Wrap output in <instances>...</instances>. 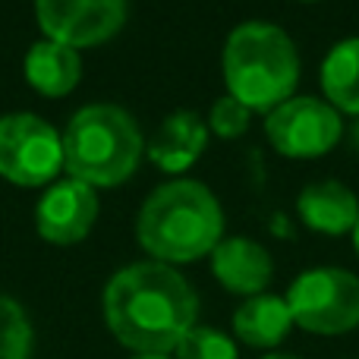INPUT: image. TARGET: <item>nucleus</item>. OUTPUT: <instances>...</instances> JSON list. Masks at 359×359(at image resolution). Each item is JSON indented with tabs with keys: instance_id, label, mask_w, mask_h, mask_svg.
Returning a JSON list of instances; mask_svg holds the SVG:
<instances>
[{
	"instance_id": "20e7f679",
	"label": "nucleus",
	"mask_w": 359,
	"mask_h": 359,
	"mask_svg": "<svg viewBox=\"0 0 359 359\" xmlns=\"http://www.w3.org/2000/svg\"><path fill=\"white\" fill-rule=\"evenodd\" d=\"M63 170L95 186H120L136 174L145 151L139 123L117 104H88L63 130Z\"/></svg>"
},
{
	"instance_id": "39448f33",
	"label": "nucleus",
	"mask_w": 359,
	"mask_h": 359,
	"mask_svg": "<svg viewBox=\"0 0 359 359\" xmlns=\"http://www.w3.org/2000/svg\"><path fill=\"white\" fill-rule=\"evenodd\" d=\"M293 325L312 334H347L359 328V278L344 268H312L287 290Z\"/></svg>"
},
{
	"instance_id": "f8f14e48",
	"label": "nucleus",
	"mask_w": 359,
	"mask_h": 359,
	"mask_svg": "<svg viewBox=\"0 0 359 359\" xmlns=\"http://www.w3.org/2000/svg\"><path fill=\"white\" fill-rule=\"evenodd\" d=\"M205 145H208V133H205L202 117L192 111H177L155 133V142L149 145V158L164 174H180L202 158Z\"/></svg>"
},
{
	"instance_id": "ddd939ff",
	"label": "nucleus",
	"mask_w": 359,
	"mask_h": 359,
	"mask_svg": "<svg viewBox=\"0 0 359 359\" xmlns=\"http://www.w3.org/2000/svg\"><path fill=\"white\" fill-rule=\"evenodd\" d=\"M297 211L306 221V227L318 230V233H331V236L347 233L359 221V202L353 189H347L337 180L306 186L297 198Z\"/></svg>"
},
{
	"instance_id": "9d476101",
	"label": "nucleus",
	"mask_w": 359,
	"mask_h": 359,
	"mask_svg": "<svg viewBox=\"0 0 359 359\" xmlns=\"http://www.w3.org/2000/svg\"><path fill=\"white\" fill-rule=\"evenodd\" d=\"M211 271L221 280L224 290L240 293V297H259L271 284V255L246 236H230L221 240L211 252Z\"/></svg>"
},
{
	"instance_id": "f03ea898",
	"label": "nucleus",
	"mask_w": 359,
	"mask_h": 359,
	"mask_svg": "<svg viewBox=\"0 0 359 359\" xmlns=\"http://www.w3.org/2000/svg\"><path fill=\"white\" fill-rule=\"evenodd\" d=\"M139 246L161 265H186L215 252L224 240V215L215 192L196 180L164 183L145 198L136 221Z\"/></svg>"
},
{
	"instance_id": "dca6fc26",
	"label": "nucleus",
	"mask_w": 359,
	"mask_h": 359,
	"mask_svg": "<svg viewBox=\"0 0 359 359\" xmlns=\"http://www.w3.org/2000/svg\"><path fill=\"white\" fill-rule=\"evenodd\" d=\"M32 356V325L16 299L0 293V359Z\"/></svg>"
},
{
	"instance_id": "aec40b11",
	"label": "nucleus",
	"mask_w": 359,
	"mask_h": 359,
	"mask_svg": "<svg viewBox=\"0 0 359 359\" xmlns=\"http://www.w3.org/2000/svg\"><path fill=\"white\" fill-rule=\"evenodd\" d=\"M353 240H356V249H359V221H356V227H353Z\"/></svg>"
},
{
	"instance_id": "1a4fd4ad",
	"label": "nucleus",
	"mask_w": 359,
	"mask_h": 359,
	"mask_svg": "<svg viewBox=\"0 0 359 359\" xmlns=\"http://www.w3.org/2000/svg\"><path fill=\"white\" fill-rule=\"evenodd\" d=\"M98 192L82 180H60L41 196L35 208V224L41 240L54 246H73L92 233L98 221Z\"/></svg>"
},
{
	"instance_id": "412c9836",
	"label": "nucleus",
	"mask_w": 359,
	"mask_h": 359,
	"mask_svg": "<svg viewBox=\"0 0 359 359\" xmlns=\"http://www.w3.org/2000/svg\"><path fill=\"white\" fill-rule=\"evenodd\" d=\"M136 359H170V356H136Z\"/></svg>"
},
{
	"instance_id": "f3484780",
	"label": "nucleus",
	"mask_w": 359,
	"mask_h": 359,
	"mask_svg": "<svg viewBox=\"0 0 359 359\" xmlns=\"http://www.w3.org/2000/svg\"><path fill=\"white\" fill-rule=\"evenodd\" d=\"M177 359H240L236 356V344L230 341L224 331L217 328H196L180 341V347L174 350Z\"/></svg>"
},
{
	"instance_id": "4468645a",
	"label": "nucleus",
	"mask_w": 359,
	"mask_h": 359,
	"mask_svg": "<svg viewBox=\"0 0 359 359\" xmlns=\"http://www.w3.org/2000/svg\"><path fill=\"white\" fill-rule=\"evenodd\" d=\"M293 328L290 306L284 297L259 293L249 297L233 316V334L249 347H278Z\"/></svg>"
},
{
	"instance_id": "2eb2a0df",
	"label": "nucleus",
	"mask_w": 359,
	"mask_h": 359,
	"mask_svg": "<svg viewBox=\"0 0 359 359\" xmlns=\"http://www.w3.org/2000/svg\"><path fill=\"white\" fill-rule=\"evenodd\" d=\"M322 92L334 111L359 114V38H344L322 63Z\"/></svg>"
},
{
	"instance_id": "a211bd4d",
	"label": "nucleus",
	"mask_w": 359,
	"mask_h": 359,
	"mask_svg": "<svg viewBox=\"0 0 359 359\" xmlns=\"http://www.w3.org/2000/svg\"><path fill=\"white\" fill-rule=\"evenodd\" d=\"M249 107L243 101H236L233 95H224L211 104V114H208V126L217 133L221 139H236L249 130Z\"/></svg>"
},
{
	"instance_id": "6e6552de",
	"label": "nucleus",
	"mask_w": 359,
	"mask_h": 359,
	"mask_svg": "<svg viewBox=\"0 0 359 359\" xmlns=\"http://www.w3.org/2000/svg\"><path fill=\"white\" fill-rule=\"evenodd\" d=\"M35 16L50 41L98 48L126 22V0H35Z\"/></svg>"
},
{
	"instance_id": "f257e3e1",
	"label": "nucleus",
	"mask_w": 359,
	"mask_h": 359,
	"mask_svg": "<svg viewBox=\"0 0 359 359\" xmlns=\"http://www.w3.org/2000/svg\"><path fill=\"white\" fill-rule=\"evenodd\" d=\"M198 297L189 280L161 262L126 265L104 287V322L136 356H168L196 328Z\"/></svg>"
},
{
	"instance_id": "423d86ee",
	"label": "nucleus",
	"mask_w": 359,
	"mask_h": 359,
	"mask_svg": "<svg viewBox=\"0 0 359 359\" xmlns=\"http://www.w3.org/2000/svg\"><path fill=\"white\" fill-rule=\"evenodd\" d=\"M63 170V139L38 114L0 117V177L16 186H44Z\"/></svg>"
},
{
	"instance_id": "7ed1b4c3",
	"label": "nucleus",
	"mask_w": 359,
	"mask_h": 359,
	"mask_svg": "<svg viewBox=\"0 0 359 359\" xmlns=\"http://www.w3.org/2000/svg\"><path fill=\"white\" fill-rule=\"evenodd\" d=\"M227 92L249 111L280 107L293 98L299 82V54L284 29L271 22H243L224 41Z\"/></svg>"
},
{
	"instance_id": "0eeeda50",
	"label": "nucleus",
	"mask_w": 359,
	"mask_h": 359,
	"mask_svg": "<svg viewBox=\"0 0 359 359\" xmlns=\"http://www.w3.org/2000/svg\"><path fill=\"white\" fill-rule=\"evenodd\" d=\"M268 142L287 158H322L341 142V114L322 98H290L265 120Z\"/></svg>"
},
{
	"instance_id": "6ab92c4d",
	"label": "nucleus",
	"mask_w": 359,
	"mask_h": 359,
	"mask_svg": "<svg viewBox=\"0 0 359 359\" xmlns=\"http://www.w3.org/2000/svg\"><path fill=\"white\" fill-rule=\"evenodd\" d=\"M265 359H299V356H287V353H268Z\"/></svg>"
},
{
	"instance_id": "9b49d317",
	"label": "nucleus",
	"mask_w": 359,
	"mask_h": 359,
	"mask_svg": "<svg viewBox=\"0 0 359 359\" xmlns=\"http://www.w3.org/2000/svg\"><path fill=\"white\" fill-rule=\"evenodd\" d=\"M22 67H25V82L44 98H63L82 79L79 50L69 48V44L50 41V38H41V41L32 44Z\"/></svg>"
}]
</instances>
